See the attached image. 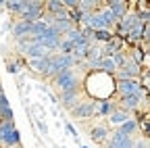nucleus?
Instances as JSON below:
<instances>
[{
  "label": "nucleus",
  "instance_id": "nucleus-4",
  "mask_svg": "<svg viewBox=\"0 0 150 148\" xmlns=\"http://www.w3.org/2000/svg\"><path fill=\"white\" fill-rule=\"evenodd\" d=\"M71 115L75 117V119H92V117H96V100H92V98H88V100H79V104L75 106V108H71Z\"/></svg>",
  "mask_w": 150,
  "mask_h": 148
},
{
  "label": "nucleus",
  "instance_id": "nucleus-15",
  "mask_svg": "<svg viewBox=\"0 0 150 148\" xmlns=\"http://www.w3.org/2000/svg\"><path fill=\"white\" fill-rule=\"evenodd\" d=\"M4 8L17 17H21L27 8V0H8V2H4Z\"/></svg>",
  "mask_w": 150,
  "mask_h": 148
},
{
  "label": "nucleus",
  "instance_id": "nucleus-8",
  "mask_svg": "<svg viewBox=\"0 0 150 148\" xmlns=\"http://www.w3.org/2000/svg\"><path fill=\"white\" fill-rule=\"evenodd\" d=\"M79 96H81V90H69V92H61V104L65 106V108H75L79 104Z\"/></svg>",
  "mask_w": 150,
  "mask_h": 148
},
{
  "label": "nucleus",
  "instance_id": "nucleus-20",
  "mask_svg": "<svg viewBox=\"0 0 150 148\" xmlns=\"http://www.w3.org/2000/svg\"><path fill=\"white\" fill-rule=\"evenodd\" d=\"M117 129H119L121 134H125V136H129V138H131V134H136V132H138V119L131 117L129 121H125V123H123L121 127H117Z\"/></svg>",
  "mask_w": 150,
  "mask_h": 148
},
{
  "label": "nucleus",
  "instance_id": "nucleus-3",
  "mask_svg": "<svg viewBox=\"0 0 150 148\" xmlns=\"http://www.w3.org/2000/svg\"><path fill=\"white\" fill-rule=\"evenodd\" d=\"M142 67L138 65V63H134L131 59H127V63L121 67V69H117V73H115V79L117 81H123V79H140L142 77Z\"/></svg>",
  "mask_w": 150,
  "mask_h": 148
},
{
  "label": "nucleus",
  "instance_id": "nucleus-6",
  "mask_svg": "<svg viewBox=\"0 0 150 148\" xmlns=\"http://www.w3.org/2000/svg\"><path fill=\"white\" fill-rule=\"evenodd\" d=\"M44 2H31L27 0V8L25 13L21 15V21H27V23H35V21H42L44 17Z\"/></svg>",
  "mask_w": 150,
  "mask_h": 148
},
{
  "label": "nucleus",
  "instance_id": "nucleus-27",
  "mask_svg": "<svg viewBox=\"0 0 150 148\" xmlns=\"http://www.w3.org/2000/svg\"><path fill=\"white\" fill-rule=\"evenodd\" d=\"M81 148H88V146H81Z\"/></svg>",
  "mask_w": 150,
  "mask_h": 148
},
{
  "label": "nucleus",
  "instance_id": "nucleus-9",
  "mask_svg": "<svg viewBox=\"0 0 150 148\" xmlns=\"http://www.w3.org/2000/svg\"><path fill=\"white\" fill-rule=\"evenodd\" d=\"M106 8L115 15L117 21H121L123 17L129 13V2H123V0H110V2H106Z\"/></svg>",
  "mask_w": 150,
  "mask_h": 148
},
{
  "label": "nucleus",
  "instance_id": "nucleus-17",
  "mask_svg": "<svg viewBox=\"0 0 150 148\" xmlns=\"http://www.w3.org/2000/svg\"><path fill=\"white\" fill-rule=\"evenodd\" d=\"M27 65H29V69L46 75V71L50 69V57H46V59H31V61H27Z\"/></svg>",
  "mask_w": 150,
  "mask_h": 148
},
{
  "label": "nucleus",
  "instance_id": "nucleus-12",
  "mask_svg": "<svg viewBox=\"0 0 150 148\" xmlns=\"http://www.w3.org/2000/svg\"><path fill=\"white\" fill-rule=\"evenodd\" d=\"M23 54L27 57V61H31V59H46V57H50L52 52H48V50H46L44 46H40V44H29Z\"/></svg>",
  "mask_w": 150,
  "mask_h": 148
},
{
  "label": "nucleus",
  "instance_id": "nucleus-2",
  "mask_svg": "<svg viewBox=\"0 0 150 148\" xmlns=\"http://www.w3.org/2000/svg\"><path fill=\"white\" fill-rule=\"evenodd\" d=\"M54 88L59 92H69V90H81V77H77V71L73 69H67L63 73H59L54 79Z\"/></svg>",
  "mask_w": 150,
  "mask_h": 148
},
{
  "label": "nucleus",
  "instance_id": "nucleus-11",
  "mask_svg": "<svg viewBox=\"0 0 150 148\" xmlns=\"http://www.w3.org/2000/svg\"><path fill=\"white\" fill-rule=\"evenodd\" d=\"M131 119V113H127V110H123V108H115L112 113L108 115V125H115V127H121L125 121H129Z\"/></svg>",
  "mask_w": 150,
  "mask_h": 148
},
{
  "label": "nucleus",
  "instance_id": "nucleus-18",
  "mask_svg": "<svg viewBox=\"0 0 150 148\" xmlns=\"http://www.w3.org/2000/svg\"><path fill=\"white\" fill-rule=\"evenodd\" d=\"M44 11H46L48 15L56 17V15L65 13L67 8H65V4H63V0H50V2H44Z\"/></svg>",
  "mask_w": 150,
  "mask_h": 148
},
{
  "label": "nucleus",
  "instance_id": "nucleus-21",
  "mask_svg": "<svg viewBox=\"0 0 150 148\" xmlns=\"http://www.w3.org/2000/svg\"><path fill=\"white\" fill-rule=\"evenodd\" d=\"M100 71L108 73V75H115V73H117V65H115V61H112L110 57H104V59L100 61Z\"/></svg>",
  "mask_w": 150,
  "mask_h": 148
},
{
  "label": "nucleus",
  "instance_id": "nucleus-24",
  "mask_svg": "<svg viewBox=\"0 0 150 148\" xmlns=\"http://www.w3.org/2000/svg\"><path fill=\"white\" fill-rule=\"evenodd\" d=\"M8 106H11V102H8L6 94H0V110H2V108H8Z\"/></svg>",
  "mask_w": 150,
  "mask_h": 148
},
{
  "label": "nucleus",
  "instance_id": "nucleus-14",
  "mask_svg": "<svg viewBox=\"0 0 150 148\" xmlns=\"http://www.w3.org/2000/svg\"><path fill=\"white\" fill-rule=\"evenodd\" d=\"M13 35H15V40H21V38H27V35H31V23L19 19V21L13 25Z\"/></svg>",
  "mask_w": 150,
  "mask_h": 148
},
{
  "label": "nucleus",
  "instance_id": "nucleus-26",
  "mask_svg": "<svg viewBox=\"0 0 150 148\" xmlns=\"http://www.w3.org/2000/svg\"><path fill=\"white\" fill-rule=\"evenodd\" d=\"M146 90H148V96H150V86H148V88H146Z\"/></svg>",
  "mask_w": 150,
  "mask_h": 148
},
{
  "label": "nucleus",
  "instance_id": "nucleus-25",
  "mask_svg": "<svg viewBox=\"0 0 150 148\" xmlns=\"http://www.w3.org/2000/svg\"><path fill=\"white\" fill-rule=\"evenodd\" d=\"M142 42L150 44V25H146V27H144V38H142Z\"/></svg>",
  "mask_w": 150,
  "mask_h": 148
},
{
  "label": "nucleus",
  "instance_id": "nucleus-5",
  "mask_svg": "<svg viewBox=\"0 0 150 148\" xmlns=\"http://www.w3.org/2000/svg\"><path fill=\"white\" fill-rule=\"evenodd\" d=\"M146 88L142 86L140 79H123V81H117V96L123 98V96H134V94H140Z\"/></svg>",
  "mask_w": 150,
  "mask_h": 148
},
{
  "label": "nucleus",
  "instance_id": "nucleus-13",
  "mask_svg": "<svg viewBox=\"0 0 150 148\" xmlns=\"http://www.w3.org/2000/svg\"><path fill=\"white\" fill-rule=\"evenodd\" d=\"M138 129L142 132L144 140H150V110H144V113L138 110Z\"/></svg>",
  "mask_w": 150,
  "mask_h": 148
},
{
  "label": "nucleus",
  "instance_id": "nucleus-23",
  "mask_svg": "<svg viewBox=\"0 0 150 148\" xmlns=\"http://www.w3.org/2000/svg\"><path fill=\"white\" fill-rule=\"evenodd\" d=\"M65 129H67V134H69L71 138H75V140H77V138H79V136H77V129H75V127H73V125H71L69 121L65 123Z\"/></svg>",
  "mask_w": 150,
  "mask_h": 148
},
{
  "label": "nucleus",
  "instance_id": "nucleus-19",
  "mask_svg": "<svg viewBox=\"0 0 150 148\" xmlns=\"http://www.w3.org/2000/svg\"><path fill=\"white\" fill-rule=\"evenodd\" d=\"M112 38H115V31H112V29H98V31H94V42H98V44H108Z\"/></svg>",
  "mask_w": 150,
  "mask_h": 148
},
{
  "label": "nucleus",
  "instance_id": "nucleus-7",
  "mask_svg": "<svg viewBox=\"0 0 150 148\" xmlns=\"http://www.w3.org/2000/svg\"><path fill=\"white\" fill-rule=\"evenodd\" d=\"M134 146H136V140L125 136V134H121L119 129H115V132L110 134L108 142L104 144V148H134Z\"/></svg>",
  "mask_w": 150,
  "mask_h": 148
},
{
  "label": "nucleus",
  "instance_id": "nucleus-16",
  "mask_svg": "<svg viewBox=\"0 0 150 148\" xmlns=\"http://www.w3.org/2000/svg\"><path fill=\"white\" fill-rule=\"evenodd\" d=\"M115 108H117V104L112 100H100V102H96V117H106L108 119V115Z\"/></svg>",
  "mask_w": 150,
  "mask_h": 148
},
{
  "label": "nucleus",
  "instance_id": "nucleus-10",
  "mask_svg": "<svg viewBox=\"0 0 150 148\" xmlns=\"http://www.w3.org/2000/svg\"><path fill=\"white\" fill-rule=\"evenodd\" d=\"M90 138L96 142V144H106L108 138H110V132H108V125H96L90 129Z\"/></svg>",
  "mask_w": 150,
  "mask_h": 148
},
{
  "label": "nucleus",
  "instance_id": "nucleus-1",
  "mask_svg": "<svg viewBox=\"0 0 150 148\" xmlns=\"http://www.w3.org/2000/svg\"><path fill=\"white\" fill-rule=\"evenodd\" d=\"M83 92L92 100H112V94H117V79L104 71H88L83 77Z\"/></svg>",
  "mask_w": 150,
  "mask_h": 148
},
{
  "label": "nucleus",
  "instance_id": "nucleus-22",
  "mask_svg": "<svg viewBox=\"0 0 150 148\" xmlns=\"http://www.w3.org/2000/svg\"><path fill=\"white\" fill-rule=\"evenodd\" d=\"M19 69H21V61H19V59H17V61H8V63H6V71H8V73H13V75H15V73H19Z\"/></svg>",
  "mask_w": 150,
  "mask_h": 148
}]
</instances>
